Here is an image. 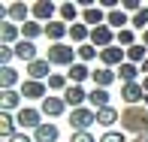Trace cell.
<instances>
[{
    "instance_id": "cell-43",
    "label": "cell",
    "mask_w": 148,
    "mask_h": 142,
    "mask_svg": "<svg viewBox=\"0 0 148 142\" xmlns=\"http://www.w3.org/2000/svg\"><path fill=\"white\" fill-rule=\"evenodd\" d=\"M142 103H145V106H148V94H145V100H142Z\"/></svg>"
},
{
    "instance_id": "cell-7",
    "label": "cell",
    "mask_w": 148,
    "mask_h": 142,
    "mask_svg": "<svg viewBox=\"0 0 148 142\" xmlns=\"http://www.w3.org/2000/svg\"><path fill=\"white\" fill-rule=\"evenodd\" d=\"M15 121H18V127H30V130H39V127L45 124L42 121V109H30V106H24V109L15 115Z\"/></svg>"
},
{
    "instance_id": "cell-41",
    "label": "cell",
    "mask_w": 148,
    "mask_h": 142,
    "mask_svg": "<svg viewBox=\"0 0 148 142\" xmlns=\"http://www.w3.org/2000/svg\"><path fill=\"white\" fill-rule=\"evenodd\" d=\"M139 70H142V73H145V76H148V60H145V64H142V67H139Z\"/></svg>"
},
{
    "instance_id": "cell-8",
    "label": "cell",
    "mask_w": 148,
    "mask_h": 142,
    "mask_svg": "<svg viewBox=\"0 0 148 142\" xmlns=\"http://www.w3.org/2000/svg\"><path fill=\"white\" fill-rule=\"evenodd\" d=\"M121 121L127 124V130H142V127H148L145 106H133L130 112H124V115H121Z\"/></svg>"
},
{
    "instance_id": "cell-36",
    "label": "cell",
    "mask_w": 148,
    "mask_h": 142,
    "mask_svg": "<svg viewBox=\"0 0 148 142\" xmlns=\"http://www.w3.org/2000/svg\"><path fill=\"white\" fill-rule=\"evenodd\" d=\"M12 58H15V49L12 45H0V67H9Z\"/></svg>"
},
{
    "instance_id": "cell-9",
    "label": "cell",
    "mask_w": 148,
    "mask_h": 142,
    "mask_svg": "<svg viewBox=\"0 0 148 142\" xmlns=\"http://www.w3.org/2000/svg\"><path fill=\"white\" fill-rule=\"evenodd\" d=\"M49 76H51V60H49V58H36L33 64H27V79L49 82Z\"/></svg>"
},
{
    "instance_id": "cell-11",
    "label": "cell",
    "mask_w": 148,
    "mask_h": 142,
    "mask_svg": "<svg viewBox=\"0 0 148 142\" xmlns=\"http://www.w3.org/2000/svg\"><path fill=\"white\" fill-rule=\"evenodd\" d=\"M21 43V27L15 21H0V45H18Z\"/></svg>"
},
{
    "instance_id": "cell-18",
    "label": "cell",
    "mask_w": 148,
    "mask_h": 142,
    "mask_svg": "<svg viewBox=\"0 0 148 142\" xmlns=\"http://www.w3.org/2000/svg\"><path fill=\"white\" fill-rule=\"evenodd\" d=\"M106 18H109V12L106 9H100V6H91V9H85L82 12V21L88 24V27H100V24H106Z\"/></svg>"
},
{
    "instance_id": "cell-10",
    "label": "cell",
    "mask_w": 148,
    "mask_h": 142,
    "mask_svg": "<svg viewBox=\"0 0 148 142\" xmlns=\"http://www.w3.org/2000/svg\"><path fill=\"white\" fill-rule=\"evenodd\" d=\"M45 36H49V43H51V45L64 43V39L70 36V24H66V21H60V18H55V21H49V24H45Z\"/></svg>"
},
{
    "instance_id": "cell-34",
    "label": "cell",
    "mask_w": 148,
    "mask_h": 142,
    "mask_svg": "<svg viewBox=\"0 0 148 142\" xmlns=\"http://www.w3.org/2000/svg\"><path fill=\"white\" fill-rule=\"evenodd\" d=\"M115 43L121 45V49H133V45H136V30H118Z\"/></svg>"
},
{
    "instance_id": "cell-29",
    "label": "cell",
    "mask_w": 148,
    "mask_h": 142,
    "mask_svg": "<svg viewBox=\"0 0 148 142\" xmlns=\"http://www.w3.org/2000/svg\"><path fill=\"white\" fill-rule=\"evenodd\" d=\"M79 3H60V9H58V15H60V21H66V24H76V18H79Z\"/></svg>"
},
{
    "instance_id": "cell-24",
    "label": "cell",
    "mask_w": 148,
    "mask_h": 142,
    "mask_svg": "<svg viewBox=\"0 0 148 142\" xmlns=\"http://www.w3.org/2000/svg\"><path fill=\"white\" fill-rule=\"evenodd\" d=\"M88 103H91V109H106V106H112L109 103V91H106V88H94V91H88Z\"/></svg>"
},
{
    "instance_id": "cell-38",
    "label": "cell",
    "mask_w": 148,
    "mask_h": 142,
    "mask_svg": "<svg viewBox=\"0 0 148 142\" xmlns=\"http://www.w3.org/2000/svg\"><path fill=\"white\" fill-rule=\"evenodd\" d=\"M70 142H97V139L91 136V130H76V133L70 136Z\"/></svg>"
},
{
    "instance_id": "cell-32",
    "label": "cell",
    "mask_w": 148,
    "mask_h": 142,
    "mask_svg": "<svg viewBox=\"0 0 148 142\" xmlns=\"http://www.w3.org/2000/svg\"><path fill=\"white\" fill-rule=\"evenodd\" d=\"M79 64H91L94 58H100V49L97 45H91V43H85V45H79Z\"/></svg>"
},
{
    "instance_id": "cell-1",
    "label": "cell",
    "mask_w": 148,
    "mask_h": 142,
    "mask_svg": "<svg viewBox=\"0 0 148 142\" xmlns=\"http://www.w3.org/2000/svg\"><path fill=\"white\" fill-rule=\"evenodd\" d=\"M45 58L51 60V67H66V70H70L73 64H79V51L73 49V45H66V43L49 45V55Z\"/></svg>"
},
{
    "instance_id": "cell-27",
    "label": "cell",
    "mask_w": 148,
    "mask_h": 142,
    "mask_svg": "<svg viewBox=\"0 0 148 142\" xmlns=\"http://www.w3.org/2000/svg\"><path fill=\"white\" fill-rule=\"evenodd\" d=\"M118 79H121L124 85L139 82V67H136V64H130V60H127V64H121V67H118Z\"/></svg>"
},
{
    "instance_id": "cell-6",
    "label": "cell",
    "mask_w": 148,
    "mask_h": 142,
    "mask_svg": "<svg viewBox=\"0 0 148 142\" xmlns=\"http://www.w3.org/2000/svg\"><path fill=\"white\" fill-rule=\"evenodd\" d=\"M115 39H118V33L112 30L109 24H100V27H94V30H91V45H97L100 51L109 49V45H115Z\"/></svg>"
},
{
    "instance_id": "cell-15",
    "label": "cell",
    "mask_w": 148,
    "mask_h": 142,
    "mask_svg": "<svg viewBox=\"0 0 148 142\" xmlns=\"http://www.w3.org/2000/svg\"><path fill=\"white\" fill-rule=\"evenodd\" d=\"M64 100H66V106H73V109H82V106L88 103V91H85L82 85H70L64 91Z\"/></svg>"
},
{
    "instance_id": "cell-30",
    "label": "cell",
    "mask_w": 148,
    "mask_h": 142,
    "mask_svg": "<svg viewBox=\"0 0 148 142\" xmlns=\"http://www.w3.org/2000/svg\"><path fill=\"white\" fill-rule=\"evenodd\" d=\"M127 60H130V64H136V67H142L145 60H148V49H145L142 43H136L133 49H127Z\"/></svg>"
},
{
    "instance_id": "cell-39",
    "label": "cell",
    "mask_w": 148,
    "mask_h": 142,
    "mask_svg": "<svg viewBox=\"0 0 148 142\" xmlns=\"http://www.w3.org/2000/svg\"><path fill=\"white\" fill-rule=\"evenodd\" d=\"M6 142H33V139H30V136H27V133H24V130H21V133H15V136H12V139H6Z\"/></svg>"
},
{
    "instance_id": "cell-22",
    "label": "cell",
    "mask_w": 148,
    "mask_h": 142,
    "mask_svg": "<svg viewBox=\"0 0 148 142\" xmlns=\"http://www.w3.org/2000/svg\"><path fill=\"white\" fill-rule=\"evenodd\" d=\"M58 136H60V130L51 124V121L42 124L39 130H33V142H58Z\"/></svg>"
},
{
    "instance_id": "cell-13",
    "label": "cell",
    "mask_w": 148,
    "mask_h": 142,
    "mask_svg": "<svg viewBox=\"0 0 148 142\" xmlns=\"http://www.w3.org/2000/svg\"><path fill=\"white\" fill-rule=\"evenodd\" d=\"M121 100H124V103H130V106H139V103L145 100V88H142V82L124 85V88H121Z\"/></svg>"
},
{
    "instance_id": "cell-37",
    "label": "cell",
    "mask_w": 148,
    "mask_h": 142,
    "mask_svg": "<svg viewBox=\"0 0 148 142\" xmlns=\"http://www.w3.org/2000/svg\"><path fill=\"white\" fill-rule=\"evenodd\" d=\"M100 142H127V136L118 133V130H106L103 136H100Z\"/></svg>"
},
{
    "instance_id": "cell-3",
    "label": "cell",
    "mask_w": 148,
    "mask_h": 142,
    "mask_svg": "<svg viewBox=\"0 0 148 142\" xmlns=\"http://www.w3.org/2000/svg\"><path fill=\"white\" fill-rule=\"evenodd\" d=\"M0 15H3V21L27 24L30 18H33V12H30V6H27V3H9V6H3V9H0Z\"/></svg>"
},
{
    "instance_id": "cell-31",
    "label": "cell",
    "mask_w": 148,
    "mask_h": 142,
    "mask_svg": "<svg viewBox=\"0 0 148 142\" xmlns=\"http://www.w3.org/2000/svg\"><path fill=\"white\" fill-rule=\"evenodd\" d=\"M15 124H18V121L12 118V112H3V115H0V136L12 139V136H15Z\"/></svg>"
},
{
    "instance_id": "cell-42",
    "label": "cell",
    "mask_w": 148,
    "mask_h": 142,
    "mask_svg": "<svg viewBox=\"0 0 148 142\" xmlns=\"http://www.w3.org/2000/svg\"><path fill=\"white\" fill-rule=\"evenodd\" d=\"M142 88H145V94H148V76H145V79H142Z\"/></svg>"
},
{
    "instance_id": "cell-28",
    "label": "cell",
    "mask_w": 148,
    "mask_h": 142,
    "mask_svg": "<svg viewBox=\"0 0 148 142\" xmlns=\"http://www.w3.org/2000/svg\"><path fill=\"white\" fill-rule=\"evenodd\" d=\"M39 33H45V24L33 21V18H30L27 24H21V39H27V43H33V39H36Z\"/></svg>"
},
{
    "instance_id": "cell-16",
    "label": "cell",
    "mask_w": 148,
    "mask_h": 142,
    "mask_svg": "<svg viewBox=\"0 0 148 142\" xmlns=\"http://www.w3.org/2000/svg\"><path fill=\"white\" fill-rule=\"evenodd\" d=\"M21 103H24L21 91H0V109H3V112H12V109L21 112V109H24Z\"/></svg>"
},
{
    "instance_id": "cell-40",
    "label": "cell",
    "mask_w": 148,
    "mask_h": 142,
    "mask_svg": "<svg viewBox=\"0 0 148 142\" xmlns=\"http://www.w3.org/2000/svg\"><path fill=\"white\" fill-rule=\"evenodd\" d=\"M139 43H142L145 49H148V30H145V33H139Z\"/></svg>"
},
{
    "instance_id": "cell-35",
    "label": "cell",
    "mask_w": 148,
    "mask_h": 142,
    "mask_svg": "<svg viewBox=\"0 0 148 142\" xmlns=\"http://www.w3.org/2000/svg\"><path fill=\"white\" fill-rule=\"evenodd\" d=\"M121 9L130 12V15H136L139 9H145V3H139V0H121Z\"/></svg>"
},
{
    "instance_id": "cell-33",
    "label": "cell",
    "mask_w": 148,
    "mask_h": 142,
    "mask_svg": "<svg viewBox=\"0 0 148 142\" xmlns=\"http://www.w3.org/2000/svg\"><path fill=\"white\" fill-rule=\"evenodd\" d=\"M130 24H133V30H139V33L148 30V6H145V9H139L136 15L130 18Z\"/></svg>"
},
{
    "instance_id": "cell-19",
    "label": "cell",
    "mask_w": 148,
    "mask_h": 142,
    "mask_svg": "<svg viewBox=\"0 0 148 142\" xmlns=\"http://www.w3.org/2000/svg\"><path fill=\"white\" fill-rule=\"evenodd\" d=\"M70 39H73V45H85V43H91V27L85 21H76V24H70Z\"/></svg>"
},
{
    "instance_id": "cell-26",
    "label": "cell",
    "mask_w": 148,
    "mask_h": 142,
    "mask_svg": "<svg viewBox=\"0 0 148 142\" xmlns=\"http://www.w3.org/2000/svg\"><path fill=\"white\" fill-rule=\"evenodd\" d=\"M115 121H121V115L115 106H106V109H97V124L100 127H112Z\"/></svg>"
},
{
    "instance_id": "cell-14",
    "label": "cell",
    "mask_w": 148,
    "mask_h": 142,
    "mask_svg": "<svg viewBox=\"0 0 148 142\" xmlns=\"http://www.w3.org/2000/svg\"><path fill=\"white\" fill-rule=\"evenodd\" d=\"M39 109H42V115H49V118H60V115L66 112V100L64 97H51V94H49Z\"/></svg>"
},
{
    "instance_id": "cell-21",
    "label": "cell",
    "mask_w": 148,
    "mask_h": 142,
    "mask_svg": "<svg viewBox=\"0 0 148 142\" xmlns=\"http://www.w3.org/2000/svg\"><path fill=\"white\" fill-rule=\"evenodd\" d=\"M12 49H15V58H18V60H24V64H33V60H36V45L27 43V39H21V43L12 45Z\"/></svg>"
},
{
    "instance_id": "cell-20",
    "label": "cell",
    "mask_w": 148,
    "mask_h": 142,
    "mask_svg": "<svg viewBox=\"0 0 148 142\" xmlns=\"http://www.w3.org/2000/svg\"><path fill=\"white\" fill-rule=\"evenodd\" d=\"M18 70L15 67H0V88L3 91H15V85H18Z\"/></svg>"
},
{
    "instance_id": "cell-17",
    "label": "cell",
    "mask_w": 148,
    "mask_h": 142,
    "mask_svg": "<svg viewBox=\"0 0 148 142\" xmlns=\"http://www.w3.org/2000/svg\"><path fill=\"white\" fill-rule=\"evenodd\" d=\"M115 79H118V70H109V67H97V70H94V76H91V82H94V88H109Z\"/></svg>"
},
{
    "instance_id": "cell-12",
    "label": "cell",
    "mask_w": 148,
    "mask_h": 142,
    "mask_svg": "<svg viewBox=\"0 0 148 142\" xmlns=\"http://www.w3.org/2000/svg\"><path fill=\"white\" fill-rule=\"evenodd\" d=\"M18 91L24 100H45V82H36V79H24Z\"/></svg>"
},
{
    "instance_id": "cell-4",
    "label": "cell",
    "mask_w": 148,
    "mask_h": 142,
    "mask_svg": "<svg viewBox=\"0 0 148 142\" xmlns=\"http://www.w3.org/2000/svg\"><path fill=\"white\" fill-rule=\"evenodd\" d=\"M58 9H60V3H51V0H39V3H30L33 21H39V24L55 21V12H58Z\"/></svg>"
},
{
    "instance_id": "cell-25",
    "label": "cell",
    "mask_w": 148,
    "mask_h": 142,
    "mask_svg": "<svg viewBox=\"0 0 148 142\" xmlns=\"http://www.w3.org/2000/svg\"><path fill=\"white\" fill-rule=\"evenodd\" d=\"M127 21H130V18H127V12H124V9H112V12H109V18H106V24H109L115 33H118V30H127Z\"/></svg>"
},
{
    "instance_id": "cell-2",
    "label": "cell",
    "mask_w": 148,
    "mask_h": 142,
    "mask_svg": "<svg viewBox=\"0 0 148 142\" xmlns=\"http://www.w3.org/2000/svg\"><path fill=\"white\" fill-rule=\"evenodd\" d=\"M97 124V109H91V106H82V109H70V127L73 133L76 130H88V127Z\"/></svg>"
},
{
    "instance_id": "cell-23",
    "label": "cell",
    "mask_w": 148,
    "mask_h": 142,
    "mask_svg": "<svg viewBox=\"0 0 148 142\" xmlns=\"http://www.w3.org/2000/svg\"><path fill=\"white\" fill-rule=\"evenodd\" d=\"M91 76H94V73L88 70V64H73L70 73H66V79H73L70 85H82V82H88Z\"/></svg>"
},
{
    "instance_id": "cell-5",
    "label": "cell",
    "mask_w": 148,
    "mask_h": 142,
    "mask_svg": "<svg viewBox=\"0 0 148 142\" xmlns=\"http://www.w3.org/2000/svg\"><path fill=\"white\" fill-rule=\"evenodd\" d=\"M100 64L103 67H109V70H115V67L121 64H127V49H121V45H109V49H103L100 51Z\"/></svg>"
}]
</instances>
